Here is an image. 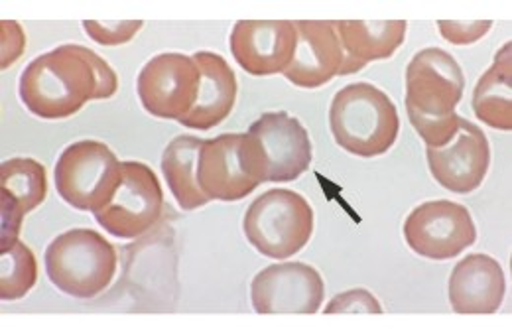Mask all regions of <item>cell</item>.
<instances>
[{"label":"cell","mask_w":512,"mask_h":335,"mask_svg":"<svg viewBox=\"0 0 512 335\" xmlns=\"http://www.w3.org/2000/svg\"><path fill=\"white\" fill-rule=\"evenodd\" d=\"M2 237L0 251L18 243V231L26 213L34 211L48 194L46 168L34 158H10L0 164Z\"/></svg>","instance_id":"cell-16"},{"label":"cell","mask_w":512,"mask_h":335,"mask_svg":"<svg viewBox=\"0 0 512 335\" xmlns=\"http://www.w3.org/2000/svg\"><path fill=\"white\" fill-rule=\"evenodd\" d=\"M144 26L142 20H123V22H97L85 20L83 30L89 38L101 46H121L130 42L140 28Z\"/></svg>","instance_id":"cell-24"},{"label":"cell","mask_w":512,"mask_h":335,"mask_svg":"<svg viewBox=\"0 0 512 335\" xmlns=\"http://www.w3.org/2000/svg\"><path fill=\"white\" fill-rule=\"evenodd\" d=\"M512 44L503 46L475 91L473 113L487 127L497 131H512Z\"/></svg>","instance_id":"cell-20"},{"label":"cell","mask_w":512,"mask_h":335,"mask_svg":"<svg viewBox=\"0 0 512 335\" xmlns=\"http://www.w3.org/2000/svg\"><path fill=\"white\" fill-rule=\"evenodd\" d=\"M404 239L420 257L449 261L477 241V227L465 205L448 200L426 201L406 217Z\"/></svg>","instance_id":"cell-8"},{"label":"cell","mask_w":512,"mask_h":335,"mask_svg":"<svg viewBox=\"0 0 512 335\" xmlns=\"http://www.w3.org/2000/svg\"><path fill=\"white\" fill-rule=\"evenodd\" d=\"M298 46L284 77L302 89H318L339 75L345 54L331 20H296Z\"/></svg>","instance_id":"cell-15"},{"label":"cell","mask_w":512,"mask_h":335,"mask_svg":"<svg viewBox=\"0 0 512 335\" xmlns=\"http://www.w3.org/2000/svg\"><path fill=\"white\" fill-rule=\"evenodd\" d=\"M199 81L192 56L160 54L140 69L136 89L142 107L152 117L182 123L197 101Z\"/></svg>","instance_id":"cell-9"},{"label":"cell","mask_w":512,"mask_h":335,"mask_svg":"<svg viewBox=\"0 0 512 335\" xmlns=\"http://www.w3.org/2000/svg\"><path fill=\"white\" fill-rule=\"evenodd\" d=\"M325 314H337V312H355V314H381L383 306L379 300L363 288L341 292L335 296L323 310Z\"/></svg>","instance_id":"cell-26"},{"label":"cell","mask_w":512,"mask_h":335,"mask_svg":"<svg viewBox=\"0 0 512 335\" xmlns=\"http://www.w3.org/2000/svg\"><path fill=\"white\" fill-rule=\"evenodd\" d=\"M266 158V182H294L312 164V140L304 125L284 111L262 113L249 129Z\"/></svg>","instance_id":"cell-14"},{"label":"cell","mask_w":512,"mask_h":335,"mask_svg":"<svg viewBox=\"0 0 512 335\" xmlns=\"http://www.w3.org/2000/svg\"><path fill=\"white\" fill-rule=\"evenodd\" d=\"M333 24L345 54L339 75L357 73L371 62L392 58L408 30L404 20H337Z\"/></svg>","instance_id":"cell-19"},{"label":"cell","mask_w":512,"mask_h":335,"mask_svg":"<svg viewBox=\"0 0 512 335\" xmlns=\"http://www.w3.org/2000/svg\"><path fill=\"white\" fill-rule=\"evenodd\" d=\"M465 89L463 69L442 48L420 50L406 67V113L442 119L455 113Z\"/></svg>","instance_id":"cell-10"},{"label":"cell","mask_w":512,"mask_h":335,"mask_svg":"<svg viewBox=\"0 0 512 335\" xmlns=\"http://www.w3.org/2000/svg\"><path fill=\"white\" fill-rule=\"evenodd\" d=\"M117 89L115 69L93 50L77 44L42 54L26 66L18 83L24 107L44 121L67 119L89 101L113 97Z\"/></svg>","instance_id":"cell-1"},{"label":"cell","mask_w":512,"mask_h":335,"mask_svg":"<svg viewBox=\"0 0 512 335\" xmlns=\"http://www.w3.org/2000/svg\"><path fill=\"white\" fill-rule=\"evenodd\" d=\"M329 129L343 150L375 158L394 146L400 117L383 89L359 81L335 93L329 107Z\"/></svg>","instance_id":"cell-2"},{"label":"cell","mask_w":512,"mask_h":335,"mask_svg":"<svg viewBox=\"0 0 512 335\" xmlns=\"http://www.w3.org/2000/svg\"><path fill=\"white\" fill-rule=\"evenodd\" d=\"M323 294L320 272L304 263L266 267L251 284V302L258 314H316Z\"/></svg>","instance_id":"cell-11"},{"label":"cell","mask_w":512,"mask_h":335,"mask_svg":"<svg viewBox=\"0 0 512 335\" xmlns=\"http://www.w3.org/2000/svg\"><path fill=\"white\" fill-rule=\"evenodd\" d=\"M434 180L453 194L475 192L491 166V146L485 133L461 117L457 134L442 148H426Z\"/></svg>","instance_id":"cell-13"},{"label":"cell","mask_w":512,"mask_h":335,"mask_svg":"<svg viewBox=\"0 0 512 335\" xmlns=\"http://www.w3.org/2000/svg\"><path fill=\"white\" fill-rule=\"evenodd\" d=\"M38 280V263L30 247L18 241L0 251V300L12 302L24 298Z\"/></svg>","instance_id":"cell-22"},{"label":"cell","mask_w":512,"mask_h":335,"mask_svg":"<svg viewBox=\"0 0 512 335\" xmlns=\"http://www.w3.org/2000/svg\"><path fill=\"white\" fill-rule=\"evenodd\" d=\"M121 162L115 152L97 140H81L67 146L54 172L56 190L79 211L99 209L115 190Z\"/></svg>","instance_id":"cell-7"},{"label":"cell","mask_w":512,"mask_h":335,"mask_svg":"<svg viewBox=\"0 0 512 335\" xmlns=\"http://www.w3.org/2000/svg\"><path fill=\"white\" fill-rule=\"evenodd\" d=\"M205 140L182 134L176 136L162 154V174L172 196L186 211L203 207L209 198L197 184V158Z\"/></svg>","instance_id":"cell-21"},{"label":"cell","mask_w":512,"mask_h":335,"mask_svg":"<svg viewBox=\"0 0 512 335\" xmlns=\"http://www.w3.org/2000/svg\"><path fill=\"white\" fill-rule=\"evenodd\" d=\"M2 69L12 66L24 52V32L16 22L2 20Z\"/></svg>","instance_id":"cell-27"},{"label":"cell","mask_w":512,"mask_h":335,"mask_svg":"<svg viewBox=\"0 0 512 335\" xmlns=\"http://www.w3.org/2000/svg\"><path fill=\"white\" fill-rule=\"evenodd\" d=\"M448 294L457 314H495L507 294L503 267L489 255H467L451 270Z\"/></svg>","instance_id":"cell-17"},{"label":"cell","mask_w":512,"mask_h":335,"mask_svg":"<svg viewBox=\"0 0 512 335\" xmlns=\"http://www.w3.org/2000/svg\"><path fill=\"white\" fill-rule=\"evenodd\" d=\"M243 231L260 255L286 261L310 243L314 209L298 192L284 188L268 190L249 205Z\"/></svg>","instance_id":"cell-4"},{"label":"cell","mask_w":512,"mask_h":335,"mask_svg":"<svg viewBox=\"0 0 512 335\" xmlns=\"http://www.w3.org/2000/svg\"><path fill=\"white\" fill-rule=\"evenodd\" d=\"M264 182L266 158L255 136L227 133L203 142L197 184L209 201L245 200Z\"/></svg>","instance_id":"cell-5"},{"label":"cell","mask_w":512,"mask_h":335,"mask_svg":"<svg viewBox=\"0 0 512 335\" xmlns=\"http://www.w3.org/2000/svg\"><path fill=\"white\" fill-rule=\"evenodd\" d=\"M235 62L256 77L284 73L294 60L298 32L292 20H239L231 32Z\"/></svg>","instance_id":"cell-12"},{"label":"cell","mask_w":512,"mask_h":335,"mask_svg":"<svg viewBox=\"0 0 512 335\" xmlns=\"http://www.w3.org/2000/svg\"><path fill=\"white\" fill-rule=\"evenodd\" d=\"M44 263L50 282L58 290L79 300H91L111 286L119 255L99 231L77 227L50 243Z\"/></svg>","instance_id":"cell-3"},{"label":"cell","mask_w":512,"mask_h":335,"mask_svg":"<svg viewBox=\"0 0 512 335\" xmlns=\"http://www.w3.org/2000/svg\"><path fill=\"white\" fill-rule=\"evenodd\" d=\"M408 119L416 129V133L420 134V138L424 140L426 148L446 146L461 127V117L457 113H451L442 119L420 117V115H408Z\"/></svg>","instance_id":"cell-23"},{"label":"cell","mask_w":512,"mask_h":335,"mask_svg":"<svg viewBox=\"0 0 512 335\" xmlns=\"http://www.w3.org/2000/svg\"><path fill=\"white\" fill-rule=\"evenodd\" d=\"M199 69V95L192 113L182 121L193 131H209L221 125L233 111L239 83L235 71L223 56L213 52H197L193 56Z\"/></svg>","instance_id":"cell-18"},{"label":"cell","mask_w":512,"mask_h":335,"mask_svg":"<svg viewBox=\"0 0 512 335\" xmlns=\"http://www.w3.org/2000/svg\"><path fill=\"white\" fill-rule=\"evenodd\" d=\"M164 209V192L148 164L121 162V176L107 201L93 211L95 221L119 239H136L148 233Z\"/></svg>","instance_id":"cell-6"},{"label":"cell","mask_w":512,"mask_h":335,"mask_svg":"<svg viewBox=\"0 0 512 335\" xmlns=\"http://www.w3.org/2000/svg\"><path fill=\"white\" fill-rule=\"evenodd\" d=\"M440 34L453 46H469L479 42L483 36L489 34L493 28L491 20H471V22H457V20H438Z\"/></svg>","instance_id":"cell-25"}]
</instances>
